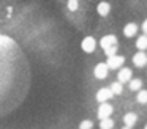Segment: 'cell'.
I'll list each match as a JSON object with an SVG mask.
<instances>
[{"instance_id": "obj_1", "label": "cell", "mask_w": 147, "mask_h": 129, "mask_svg": "<svg viewBox=\"0 0 147 129\" xmlns=\"http://www.w3.org/2000/svg\"><path fill=\"white\" fill-rule=\"evenodd\" d=\"M84 31L87 85L101 128H147V0H65Z\"/></svg>"}, {"instance_id": "obj_2", "label": "cell", "mask_w": 147, "mask_h": 129, "mask_svg": "<svg viewBox=\"0 0 147 129\" xmlns=\"http://www.w3.org/2000/svg\"><path fill=\"white\" fill-rule=\"evenodd\" d=\"M32 85V69L22 47L0 33V118H5L26 101Z\"/></svg>"}]
</instances>
